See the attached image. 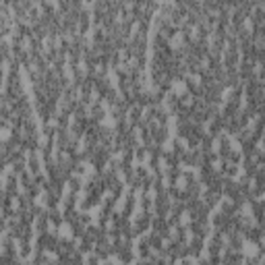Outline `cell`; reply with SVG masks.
Segmentation results:
<instances>
[{"mask_svg": "<svg viewBox=\"0 0 265 265\" xmlns=\"http://www.w3.org/2000/svg\"><path fill=\"white\" fill-rule=\"evenodd\" d=\"M197 99H199V96H197V93H193V91H186L184 96H181V98H178V112H181V114L193 112V110H195V106H197Z\"/></svg>", "mask_w": 265, "mask_h": 265, "instance_id": "obj_1", "label": "cell"}, {"mask_svg": "<svg viewBox=\"0 0 265 265\" xmlns=\"http://www.w3.org/2000/svg\"><path fill=\"white\" fill-rule=\"evenodd\" d=\"M164 232H166V236L172 240L174 245H178L182 240V228L178 226L176 222H170V224H166V228H164Z\"/></svg>", "mask_w": 265, "mask_h": 265, "instance_id": "obj_2", "label": "cell"}]
</instances>
